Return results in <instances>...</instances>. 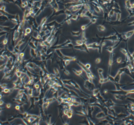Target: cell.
<instances>
[{
  "instance_id": "cell-1",
  "label": "cell",
  "mask_w": 134,
  "mask_h": 125,
  "mask_svg": "<svg viewBox=\"0 0 134 125\" xmlns=\"http://www.w3.org/2000/svg\"><path fill=\"white\" fill-rule=\"evenodd\" d=\"M113 54H111L109 58V71H108V74H109V71L111 69L112 65H113Z\"/></svg>"
},
{
  "instance_id": "cell-2",
  "label": "cell",
  "mask_w": 134,
  "mask_h": 125,
  "mask_svg": "<svg viewBox=\"0 0 134 125\" xmlns=\"http://www.w3.org/2000/svg\"><path fill=\"white\" fill-rule=\"evenodd\" d=\"M105 117V113L103 111H101L99 113H97V116H96V117L97 119H102V118H103Z\"/></svg>"
},
{
  "instance_id": "cell-3",
  "label": "cell",
  "mask_w": 134,
  "mask_h": 125,
  "mask_svg": "<svg viewBox=\"0 0 134 125\" xmlns=\"http://www.w3.org/2000/svg\"><path fill=\"white\" fill-rule=\"evenodd\" d=\"M32 32V29L30 28H26L24 31V36H26L27 34H30Z\"/></svg>"
},
{
  "instance_id": "cell-4",
  "label": "cell",
  "mask_w": 134,
  "mask_h": 125,
  "mask_svg": "<svg viewBox=\"0 0 134 125\" xmlns=\"http://www.w3.org/2000/svg\"><path fill=\"white\" fill-rule=\"evenodd\" d=\"M75 44H76L77 46H80V45H82L84 44V42H83L82 39L81 40H77V41H75Z\"/></svg>"
},
{
  "instance_id": "cell-5",
  "label": "cell",
  "mask_w": 134,
  "mask_h": 125,
  "mask_svg": "<svg viewBox=\"0 0 134 125\" xmlns=\"http://www.w3.org/2000/svg\"><path fill=\"white\" fill-rule=\"evenodd\" d=\"M72 116H73V111L71 109H70V111H69V112H68V113H67V117L68 119H71V118L72 117Z\"/></svg>"
},
{
  "instance_id": "cell-6",
  "label": "cell",
  "mask_w": 134,
  "mask_h": 125,
  "mask_svg": "<svg viewBox=\"0 0 134 125\" xmlns=\"http://www.w3.org/2000/svg\"><path fill=\"white\" fill-rule=\"evenodd\" d=\"M97 29H99V31H101V32H103V31H105V26H102V25H99V26H97Z\"/></svg>"
},
{
  "instance_id": "cell-7",
  "label": "cell",
  "mask_w": 134,
  "mask_h": 125,
  "mask_svg": "<svg viewBox=\"0 0 134 125\" xmlns=\"http://www.w3.org/2000/svg\"><path fill=\"white\" fill-rule=\"evenodd\" d=\"M107 50L108 51L112 53V52H113V51H114V47H108L107 48Z\"/></svg>"
},
{
  "instance_id": "cell-8",
  "label": "cell",
  "mask_w": 134,
  "mask_h": 125,
  "mask_svg": "<svg viewBox=\"0 0 134 125\" xmlns=\"http://www.w3.org/2000/svg\"><path fill=\"white\" fill-rule=\"evenodd\" d=\"M125 3H126V6L128 8H131V4H130V3H129V0H126V2H125Z\"/></svg>"
},
{
  "instance_id": "cell-9",
  "label": "cell",
  "mask_w": 134,
  "mask_h": 125,
  "mask_svg": "<svg viewBox=\"0 0 134 125\" xmlns=\"http://www.w3.org/2000/svg\"><path fill=\"white\" fill-rule=\"evenodd\" d=\"M120 52H122V54H124V55H125V56H126V55H128V54H127V51L124 49H120Z\"/></svg>"
},
{
  "instance_id": "cell-10",
  "label": "cell",
  "mask_w": 134,
  "mask_h": 125,
  "mask_svg": "<svg viewBox=\"0 0 134 125\" xmlns=\"http://www.w3.org/2000/svg\"><path fill=\"white\" fill-rule=\"evenodd\" d=\"M71 61V60H65V62H64L65 66H68V65L70 64Z\"/></svg>"
},
{
  "instance_id": "cell-11",
  "label": "cell",
  "mask_w": 134,
  "mask_h": 125,
  "mask_svg": "<svg viewBox=\"0 0 134 125\" xmlns=\"http://www.w3.org/2000/svg\"><path fill=\"white\" fill-rule=\"evenodd\" d=\"M39 34H38V32H36V31H35V32H33V37H35V38H37V36H38V35H39Z\"/></svg>"
},
{
  "instance_id": "cell-12",
  "label": "cell",
  "mask_w": 134,
  "mask_h": 125,
  "mask_svg": "<svg viewBox=\"0 0 134 125\" xmlns=\"http://www.w3.org/2000/svg\"><path fill=\"white\" fill-rule=\"evenodd\" d=\"M72 34L74 36H75V37H77V36H78V35L80 34V32L79 31H78V32H72Z\"/></svg>"
},
{
  "instance_id": "cell-13",
  "label": "cell",
  "mask_w": 134,
  "mask_h": 125,
  "mask_svg": "<svg viewBox=\"0 0 134 125\" xmlns=\"http://www.w3.org/2000/svg\"><path fill=\"white\" fill-rule=\"evenodd\" d=\"M102 61V60L100 58H97L96 59V60H95V62L96 63V64H99L100 62Z\"/></svg>"
},
{
  "instance_id": "cell-14",
  "label": "cell",
  "mask_w": 134,
  "mask_h": 125,
  "mask_svg": "<svg viewBox=\"0 0 134 125\" xmlns=\"http://www.w3.org/2000/svg\"><path fill=\"white\" fill-rule=\"evenodd\" d=\"M7 43H8V39H7V38H5V39H4V40L3 41L2 44H3V45H5L7 44Z\"/></svg>"
},
{
  "instance_id": "cell-15",
  "label": "cell",
  "mask_w": 134,
  "mask_h": 125,
  "mask_svg": "<svg viewBox=\"0 0 134 125\" xmlns=\"http://www.w3.org/2000/svg\"><path fill=\"white\" fill-rule=\"evenodd\" d=\"M54 74L56 75H59V70L57 68H54Z\"/></svg>"
},
{
  "instance_id": "cell-16",
  "label": "cell",
  "mask_w": 134,
  "mask_h": 125,
  "mask_svg": "<svg viewBox=\"0 0 134 125\" xmlns=\"http://www.w3.org/2000/svg\"><path fill=\"white\" fill-rule=\"evenodd\" d=\"M117 62L118 63V64H120V63H122V58H121L120 57H118V58H117Z\"/></svg>"
},
{
  "instance_id": "cell-17",
  "label": "cell",
  "mask_w": 134,
  "mask_h": 125,
  "mask_svg": "<svg viewBox=\"0 0 134 125\" xmlns=\"http://www.w3.org/2000/svg\"><path fill=\"white\" fill-rule=\"evenodd\" d=\"M85 66L86 67V68L90 69V68H91V65H90V64L89 63H87V64H85Z\"/></svg>"
},
{
  "instance_id": "cell-18",
  "label": "cell",
  "mask_w": 134,
  "mask_h": 125,
  "mask_svg": "<svg viewBox=\"0 0 134 125\" xmlns=\"http://www.w3.org/2000/svg\"><path fill=\"white\" fill-rule=\"evenodd\" d=\"M34 87H35V88L36 89V90H39L40 87L39 83H35V85H34Z\"/></svg>"
},
{
  "instance_id": "cell-19",
  "label": "cell",
  "mask_w": 134,
  "mask_h": 125,
  "mask_svg": "<svg viewBox=\"0 0 134 125\" xmlns=\"http://www.w3.org/2000/svg\"><path fill=\"white\" fill-rule=\"evenodd\" d=\"M88 25H82V26H81V29H82V31H84V30H85V29H86L87 26H88Z\"/></svg>"
},
{
  "instance_id": "cell-20",
  "label": "cell",
  "mask_w": 134,
  "mask_h": 125,
  "mask_svg": "<svg viewBox=\"0 0 134 125\" xmlns=\"http://www.w3.org/2000/svg\"><path fill=\"white\" fill-rule=\"evenodd\" d=\"M96 21H97V19H96V18H93L91 19V22H92V24H94V23H96Z\"/></svg>"
},
{
  "instance_id": "cell-21",
  "label": "cell",
  "mask_w": 134,
  "mask_h": 125,
  "mask_svg": "<svg viewBox=\"0 0 134 125\" xmlns=\"http://www.w3.org/2000/svg\"><path fill=\"white\" fill-rule=\"evenodd\" d=\"M19 57H21L22 58H23L24 57V52H20V54H19Z\"/></svg>"
},
{
  "instance_id": "cell-22",
  "label": "cell",
  "mask_w": 134,
  "mask_h": 125,
  "mask_svg": "<svg viewBox=\"0 0 134 125\" xmlns=\"http://www.w3.org/2000/svg\"><path fill=\"white\" fill-rule=\"evenodd\" d=\"M98 72H99V74H103V69L102 68L98 69Z\"/></svg>"
},
{
  "instance_id": "cell-23",
  "label": "cell",
  "mask_w": 134,
  "mask_h": 125,
  "mask_svg": "<svg viewBox=\"0 0 134 125\" xmlns=\"http://www.w3.org/2000/svg\"><path fill=\"white\" fill-rule=\"evenodd\" d=\"M77 18H78V16H77V15H75L72 17V19L73 20H77Z\"/></svg>"
},
{
  "instance_id": "cell-24",
  "label": "cell",
  "mask_w": 134,
  "mask_h": 125,
  "mask_svg": "<svg viewBox=\"0 0 134 125\" xmlns=\"http://www.w3.org/2000/svg\"><path fill=\"white\" fill-rule=\"evenodd\" d=\"M117 20H119L120 19V13H118V14H117Z\"/></svg>"
},
{
  "instance_id": "cell-25",
  "label": "cell",
  "mask_w": 134,
  "mask_h": 125,
  "mask_svg": "<svg viewBox=\"0 0 134 125\" xmlns=\"http://www.w3.org/2000/svg\"><path fill=\"white\" fill-rule=\"evenodd\" d=\"M64 73L66 74V75H70V72L67 71V70H66V69H65L64 70Z\"/></svg>"
},
{
  "instance_id": "cell-26",
  "label": "cell",
  "mask_w": 134,
  "mask_h": 125,
  "mask_svg": "<svg viewBox=\"0 0 134 125\" xmlns=\"http://www.w3.org/2000/svg\"><path fill=\"white\" fill-rule=\"evenodd\" d=\"M15 109H16V110H20V106H15Z\"/></svg>"
},
{
  "instance_id": "cell-27",
  "label": "cell",
  "mask_w": 134,
  "mask_h": 125,
  "mask_svg": "<svg viewBox=\"0 0 134 125\" xmlns=\"http://www.w3.org/2000/svg\"><path fill=\"white\" fill-rule=\"evenodd\" d=\"M6 107L7 108H10L11 107V103H7V105H6Z\"/></svg>"
},
{
  "instance_id": "cell-28",
  "label": "cell",
  "mask_w": 134,
  "mask_h": 125,
  "mask_svg": "<svg viewBox=\"0 0 134 125\" xmlns=\"http://www.w3.org/2000/svg\"><path fill=\"white\" fill-rule=\"evenodd\" d=\"M107 92H108V91H107V89H105L104 91H103V93L105 94H107Z\"/></svg>"
},
{
  "instance_id": "cell-29",
  "label": "cell",
  "mask_w": 134,
  "mask_h": 125,
  "mask_svg": "<svg viewBox=\"0 0 134 125\" xmlns=\"http://www.w3.org/2000/svg\"><path fill=\"white\" fill-rule=\"evenodd\" d=\"M67 24H71V20H70V19L67 20Z\"/></svg>"
},
{
  "instance_id": "cell-30",
  "label": "cell",
  "mask_w": 134,
  "mask_h": 125,
  "mask_svg": "<svg viewBox=\"0 0 134 125\" xmlns=\"http://www.w3.org/2000/svg\"><path fill=\"white\" fill-rule=\"evenodd\" d=\"M5 6H3L1 8V11H3V10H5Z\"/></svg>"
},
{
  "instance_id": "cell-31",
  "label": "cell",
  "mask_w": 134,
  "mask_h": 125,
  "mask_svg": "<svg viewBox=\"0 0 134 125\" xmlns=\"http://www.w3.org/2000/svg\"><path fill=\"white\" fill-rule=\"evenodd\" d=\"M3 103V100H1V106H2Z\"/></svg>"
}]
</instances>
